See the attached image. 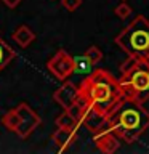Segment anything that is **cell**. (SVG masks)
Here are the masks:
<instances>
[{
	"instance_id": "14",
	"label": "cell",
	"mask_w": 149,
	"mask_h": 154,
	"mask_svg": "<svg viewBox=\"0 0 149 154\" xmlns=\"http://www.w3.org/2000/svg\"><path fill=\"white\" fill-rule=\"evenodd\" d=\"M2 124L7 127V130H10V132H16V128H18V125H19L18 111H16V109H10L7 114H3Z\"/></svg>"
},
{
	"instance_id": "17",
	"label": "cell",
	"mask_w": 149,
	"mask_h": 154,
	"mask_svg": "<svg viewBox=\"0 0 149 154\" xmlns=\"http://www.w3.org/2000/svg\"><path fill=\"white\" fill-rule=\"evenodd\" d=\"M132 13H133V10L130 8L125 2L119 3L117 7L114 8V14H115L117 18H120V19H128V16H130Z\"/></svg>"
},
{
	"instance_id": "3",
	"label": "cell",
	"mask_w": 149,
	"mask_h": 154,
	"mask_svg": "<svg viewBox=\"0 0 149 154\" xmlns=\"http://www.w3.org/2000/svg\"><path fill=\"white\" fill-rule=\"evenodd\" d=\"M119 85L123 98L144 104L149 100V61L128 56L120 66Z\"/></svg>"
},
{
	"instance_id": "9",
	"label": "cell",
	"mask_w": 149,
	"mask_h": 154,
	"mask_svg": "<svg viewBox=\"0 0 149 154\" xmlns=\"http://www.w3.org/2000/svg\"><path fill=\"white\" fill-rule=\"evenodd\" d=\"M93 138H95L98 151L104 154H112L120 148V138L114 132H101V133L93 135Z\"/></svg>"
},
{
	"instance_id": "13",
	"label": "cell",
	"mask_w": 149,
	"mask_h": 154,
	"mask_svg": "<svg viewBox=\"0 0 149 154\" xmlns=\"http://www.w3.org/2000/svg\"><path fill=\"white\" fill-rule=\"evenodd\" d=\"M14 56H16V51H14L5 40L0 38V72L14 60Z\"/></svg>"
},
{
	"instance_id": "18",
	"label": "cell",
	"mask_w": 149,
	"mask_h": 154,
	"mask_svg": "<svg viewBox=\"0 0 149 154\" xmlns=\"http://www.w3.org/2000/svg\"><path fill=\"white\" fill-rule=\"evenodd\" d=\"M61 5L67 10V11H75L77 8H80L82 0H61Z\"/></svg>"
},
{
	"instance_id": "20",
	"label": "cell",
	"mask_w": 149,
	"mask_h": 154,
	"mask_svg": "<svg viewBox=\"0 0 149 154\" xmlns=\"http://www.w3.org/2000/svg\"><path fill=\"white\" fill-rule=\"evenodd\" d=\"M122 2H125V0H122Z\"/></svg>"
},
{
	"instance_id": "5",
	"label": "cell",
	"mask_w": 149,
	"mask_h": 154,
	"mask_svg": "<svg viewBox=\"0 0 149 154\" xmlns=\"http://www.w3.org/2000/svg\"><path fill=\"white\" fill-rule=\"evenodd\" d=\"M14 109L18 111V116H19V125H18V128L14 133H16L19 138L26 140V138L31 137L34 133V130L42 124V119H40V116L26 103H19Z\"/></svg>"
},
{
	"instance_id": "15",
	"label": "cell",
	"mask_w": 149,
	"mask_h": 154,
	"mask_svg": "<svg viewBox=\"0 0 149 154\" xmlns=\"http://www.w3.org/2000/svg\"><path fill=\"white\" fill-rule=\"evenodd\" d=\"M56 127H64V128H72V130H77L80 127L79 124L75 122L74 119L67 114V111H64L62 114H59L56 117Z\"/></svg>"
},
{
	"instance_id": "7",
	"label": "cell",
	"mask_w": 149,
	"mask_h": 154,
	"mask_svg": "<svg viewBox=\"0 0 149 154\" xmlns=\"http://www.w3.org/2000/svg\"><path fill=\"white\" fill-rule=\"evenodd\" d=\"M82 125L88 128L91 135L101 133V132H112L111 127V117L108 114L101 112L99 109L93 108V106H87L84 116H82Z\"/></svg>"
},
{
	"instance_id": "1",
	"label": "cell",
	"mask_w": 149,
	"mask_h": 154,
	"mask_svg": "<svg viewBox=\"0 0 149 154\" xmlns=\"http://www.w3.org/2000/svg\"><path fill=\"white\" fill-rule=\"evenodd\" d=\"M80 95L85 96L90 106L108 114L109 117L123 103V93L119 80L106 69L91 71L79 87Z\"/></svg>"
},
{
	"instance_id": "16",
	"label": "cell",
	"mask_w": 149,
	"mask_h": 154,
	"mask_svg": "<svg viewBox=\"0 0 149 154\" xmlns=\"http://www.w3.org/2000/svg\"><path fill=\"white\" fill-rule=\"evenodd\" d=\"M85 56L88 58V60H90L91 63H93V64H98V63H99L101 60H103V51H101L98 47L91 45L90 48H87Z\"/></svg>"
},
{
	"instance_id": "2",
	"label": "cell",
	"mask_w": 149,
	"mask_h": 154,
	"mask_svg": "<svg viewBox=\"0 0 149 154\" xmlns=\"http://www.w3.org/2000/svg\"><path fill=\"white\" fill-rule=\"evenodd\" d=\"M111 127L122 141L132 144L149 128V111L141 103L123 100L122 106L111 116Z\"/></svg>"
},
{
	"instance_id": "12",
	"label": "cell",
	"mask_w": 149,
	"mask_h": 154,
	"mask_svg": "<svg viewBox=\"0 0 149 154\" xmlns=\"http://www.w3.org/2000/svg\"><path fill=\"white\" fill-rule=\"evenodd\" d=\"M72 63H74V74H84V75H88L95 66L85 55L72 56Z\"/></svg>"
},
{
	"instance_id": "10",
	"label": "cell",
	"mask_w": 149,
	"mask_h": 154,
	"mask_svg": "<svg viewBox=\"0 0 149 154\" xmlns=\"http://www.w3.org/2000/svg\"><path fill=\"white\" fill-rule=\"evenodd\" d=\"M51 140L53 143L58 146V149L62 152V151H67L74 141L77 140V130H72V128H64V127H58L55 130V133L51 135Z\"/></svg>"
},
{
	"instance_id": "19",
	"label": "cell",
	"mask_w": 149,
	"mask_h": 154,
	"mask_svg": "<svg viewBox=\"0 0 149 154\" xmlns=\"http://www.w3.org/2000/svg\"><path fill=\"white\" fill-rule=\"evenodd\" d=\"M2 2H3L5 5H7L8 8H11V10H13V8H16L18 5L23 2V0H2Z\"/></svg>"
},
{
	"instance_id": "8",
	"label": "cell",
	"mask_w": 149,
	"mask_h": 154,
	"mask_svg": "<svg viewBox=\"0 0 149 154\" xmlns=\"http://www.w3.org/2000/svg\"><path fill=\"white\" fill-rule=\"evenodd\" d=\"M79 95H80L79 87L75 84H72L71 80H64V84H62L59 88H56V91L53 93V100L56 101L58 106H61V108L66 111L77 100Z\"/></svg>"
},
{
	"instance_id": "4",
	"label": "cell",
	"mask_w": 149,
	"mask_h": 154,
	"mask_svg": "<svg viewBox=\"0 0 149 154\" xmlns=\"http://www.w3.org/2000/svg\"><path fill=\"white\" fill-rule=\"evenodd\" d=\"M114 42L128 56L149 61V19L143 14L135 16L133 21L115 35Z\"/></svg>"
},
{
	"instance_id": "6",
	"label": "cell",
	"mask_w": 149,
	"mask_h": 154,
	"mask_svg": "<svg viewBox=\"0 0 149 154\" xmlns=\"http://www.w3.org/2000/svg\"><path fill=\"white\" fill-rule=\"evenodd\" d=\"M47 69L51 72V75L56 80L64 82L71 74H74V63H72V56L66 50H58L51 60L47 63Z\"/></svg>"
},
{
	"instance_id": "11",
	"label": "cell",
	"mask_w": 149,
	"mask_h": 154,
	"mask_svg": "<svg viewBox=\"0 0 149 154\" xmlns=\"http://www.w3.org/2000/svg\"><path fill=\"white\" fill-rule=\"evenodd\" d=\"M11 38L21 48H26V47H29L34 40H35V34H34V31L29 26H24L23 24V26H19L16 31L11 34Z\"/></svg>"
}]
</instances>
